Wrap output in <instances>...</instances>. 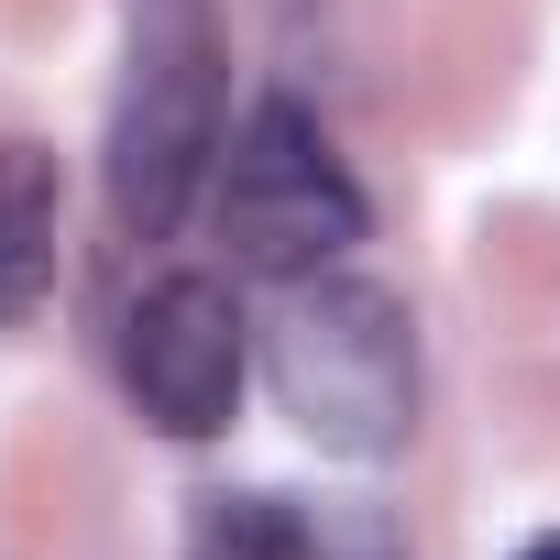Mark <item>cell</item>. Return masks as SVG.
I'll list each match as a JSON object with an SVG mask.
<instances>
[{
    "label": "cell",
    "mask_w": 560,
    "mask_h": 560,
    "mask_svg": "<svg viewBox=\"0 0 560 560\" xmlns=\"http://www.w3.org/2000/svg\"><path fill=\"white\" fill-rule=\"evenodd\" d=\"M275 396L287 418L341 451V462H385L418 429V319L407 298L363 287V275H298L287 308H275Z\"/></svg>",
    "instance_id": "6da1fadb"
},
{
    "label": "cell",
    "mask_w": 560,
    "mask_h": 560,
    "mask_svg": "<svg viewBox=\"0 0 560 560\" xmlns=\"http://www.w3.org/2000/svg\"><path fill=\"white\" fill-rule=\"evenodd\" d=\"M220 154V34L209 0H132V78L110 110V220L165 242Z\"/></svg>",
    "instance_id": "7a4b0ae2"
},
{
    "label": "cell",
    "mask_w": 560,
    "mask_h": 560,
    "mask_svg": "<svg viewBox=\"0 0 560 560\" xmlns=\"http://www.w3.org/2000/svg\"><path fill=\"white\" fill-rule=\"evenodd\" d=\"M220 242L231 264L253 275H319L363 242V187L341 176L330 132L298 110V100H253L231 154H220Z\"/></svg>",
    "instance_id": "3957f363"
},
{
    "label": "cell",
    "mask_w": 560,
    "mask_h": 560,
    "mask_svg": "<svg viewBox=\"0 0 560 560\" xmlns=\"http://www.w3.org/2000/svg\"><path fill=\"white\" fill-rule=\"evenodd\" d=\"M121 385L165 440H209L242 407V308L220 275H165L121 319Z\"/></svg>",
    "instance_id": "277c9868"
},
{
    "label": "cell",
    "mask_w": 560,
    "mask_h": 560,
    "mask_svg": "<svg viewBox=\"0 0 560 560\" xmlns=\"http://www.w3.org/2000/svg\"><path fill=\"white\" fill-rule=\"evenodd\" d=\"M56 287V165L34 143H0V330L34 319Z\"/></svg>",
    "instance_id": "5b68a950"
},
{
    "label": "cell",
    "mask_w": 560,
    "mask_h": 560,
    "mask_svg": "<svg viewBox=\"0 0 560 560\" xmlns=\"http://www.w3.org/2000/svg\"><path fill=\"white\" fill-rule=\"evenodd\" d=\"M187 560H319V527L287 494H209L187 527Z\"/></svg>",
    "instance_id": "8992f818"
},
{
    "label": "cell",
    "mask_w": 560,
    "mask_h": 560,
    "mask_svg": "<svg viewBox=\"0 0 560 560\" xmlns=\"http://www.w3.org/2000/svg\"><path fill=\"white\" fill-rule=\"evenodd\" d=\"M319 560H396V538L374 516H341V527H319Z\"/></svg>",
    "instance_id": "52a82bcc"
},
{
    "label": "cell",
    "mask_w": 560,
    "mask_h": 560,
    "mask_svg": "<svg viewBox=\"0 0 560 560\" xmlns=\"http://www.w3.org/2000/svg\"><path fill=\"white\" fill-rule=\"evenodd\" d=\"M516 560H560V538H527V549H516Z\"/></svg>",
    "instance_id": "ba28073f"
}]
</instances>
